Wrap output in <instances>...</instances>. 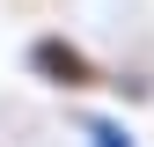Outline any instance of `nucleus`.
I'll use <instances>...</instances> for the list:
<instances>
[{"label": "nucleus", "instance_id": "2", "mask_svg": "<svg viewBox=\"0 0 154 147\" xmlns=\"http://www.w3.org/2000/svg\"><path fill=\"white\" fill-rule=\"evenodd\" d=\"M73 125H81L88 147H140V133H132L118 110H88V118H73Z\"/></svg>", "mask_w": 154, "mask_h": 147}, {"label": "nucleus", "instance_id": "1", "mask_svg": "<svg viewBox=\"0 0 154 147\" xmlns=\"http://www.w3.org/2000/svg\"><path fill=\"white\" fill-rule=\"evenodd\" d=\"M22 74L37 88H59V96H95V88H110V66L95 59L81 37H66V30H37L22 44Z\"/></svg>", "mask_w": 154, "mask_h": 147}]
</instances>
